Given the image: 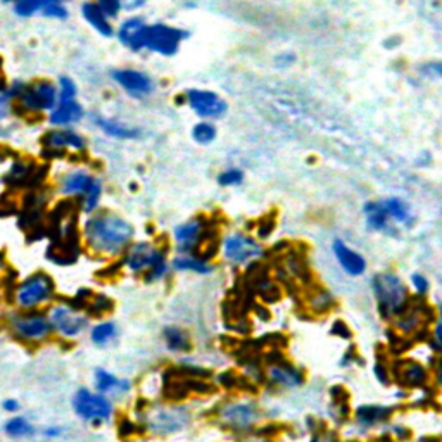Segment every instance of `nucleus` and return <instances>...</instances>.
Instances as JSON below:
<instances>
[{
    "mask_svg": "<svg viewBox=\"0 0 442 442\" xmlns=\"http://www.w3.org/2000/svg\"><path fill=\"white\" fill-rule=\"evenodd\" d=\"M135 230L125 218L111 211L94 212L83 223L85 247L97 256L116 258L132 245Z\"/></svg>",
    "mask_w": 442,
    "mask_h": 442,
    "instance_id": "f257e3e1",
    "label": "nucleus"
},
{
    "mask_svg": "<svg viewBox=\"0 0 442 442\" xmlns=\"http://www.w3.org/2000/svg\"><path fill=\"white\" fill-rule=\"evenodd\" d=\"M123 265L132 273H147V280H159L168 273V261L161 249L154 247L149 242H138L130 245L125 252Z\"/></svg>",
    "mask_w": 442,
    "mask_h": 442,
    "instance_id": "f03ea898",
    "label": "nucleus"
},
{
    "mask_svg": "<svg viewBox=\"0 0 442 442\" xmlns=\"http://www.w3.org/2000/svg\"><path fill=\"white\" fill-rule=\"evenodd\" d=\"M375 297L378 309L384 318H392L401 315L408 306V291L401 278L394 273L377 275L373 280Z\"/></svg>",
    "mask_w": 442,
    "mask_h": 442,
    "instance_id": "7ed1b4c3",
    "label": "nucleus"
},
{
    "mask_svg": "<svg viewBox=\"0 0 442 442\" xmlns=\"http://www.w3.org/2000/svg\"><path fill=\"white\" fill-rule=\"evenodd\" d=\"M56 297V282L51 275L38 271L29 275L16 287V304L23 311H33L49 304Z\"/></svg>",
    "mask_w": 442,
    "mask_h": 442,
    "instance_id": "20e7f679",
    "label": "nucleus"
},
{
    "mask_svg": "<svg viewBox=\"0 0 442 442\" xmlns=\"http://www.w3.org/2000/svg\"><path fill=\"white\" fill-rule=\"evenodd\" d=\"M58 85L49 79H38V82L25 85L21 94L16 99V109L40 114V112H51L58 106Z\"/></svg>",
    "mask_w": 442,
    "mask_h": 442,
    "instance_id": "39448f33",
    "label": "nucleus"
},
{
    "mask_svg": "<svg viewBox=\"0 0 442 442\" xmlns=\"http://www.w3.org/2000/svg\"><path fill=\"white\" fill-rule=\"evenodd\" d=\"M187 36L188 33L184 32V29L158 23V25L145 26L142 43H144V49H147V51L169 58V56H175L178 52L180 43Z\"/></svg>",
    "mask_w": 442,
    "mask_h": 442,
    "instance_id": "423d86ee",
    "label": "nucleus"
},
{
    "mask_svg": "<svg viewBox=\"0 0 442 442\" xmlns=\"http://www.w3.org/2000/svg\"><path fill=\"white\" fill-rule=\"evenodd\" d=\"M73 408L79 418L94 425H101L111 420L112 410H114L108 395L101 394V392H90L88 389H79L76 392L73 397Z\"/></svg>",
    "mask_w": 442,
    "mask_h": 442,
    "instance_id": "0eeeda50",
    "label": "nucleus"
},
{
    "mask_svg": "<svg viewBox=\"0 0 442 442\" xmlns=\"http://www.w3.org/2000/svg\"><path fill=\"white\" fill-rule=\"evenodd\" d=\"M11 328L19 339L25 342H43L52 334V325L47 315L40 313L36 309L33 311H23V313L11 315Z\"/></svg>",
    "mask_w": 442,
    "mask_h": 442,
    "instance_id": "6e6552de",
    "label": "nucleus"
},
{
    "mask_svg": "<svg viewBox=\"0 0 442 442\" xmlns=\"http://www.w3.org/2000/svg\"><path fill=\"white\" fill-rule=\"evenodd\" d=\"M49 320H51L52 330L66 339H75L82 335L88 328V323H90L88 315L66 304L54 306L51 309Z\"/></svg>",
    "mask_w": 442,
    "mask_h": 442,
    "instance_id": "1a4fd4ad",
    "label": "nucleus"
},
{
    "mask_svg": "<svg viewBox=\"0 0 442 442\" xmlns=\"http://www.w3.org/2000/svg\"><path fill=\"white\" fill-rule=\"evenodd\" d=\"M111 76L126 94L135 99L147 97L154 90L152 79L145 73L137 71V69H116L111 73Z\"/></svg>",
    "mask_w": 442,
    "mask_h": 442,
    "instance_id": "9d476101",
    "label": "nucleus"
},
{
    "mask_svg": "<svg viewBox=\"0 0 442 442\" xmlns=\"http://www.w3.org/2000/svg\"><path fill=\"white\" fill-rule=\"evenodd\" d=\"M42 145L47 152H66V151H85L86 140L71 128L49 130L42 137Z\"/></svg>",
    "mask_w": 442,
    "mask_h": 442,
    "instance_id": "9b49d317",
    "label": "nucleus"
},
{
    "mask_svg": "<svg viewBox=\"0 0 442 442\" xmlns=\"http://www.w3.org/2000/svg\"><path fill=\"white\" fill-rule=\"evenodd\" d=\"M187 102L199 116L204 118H221L227 112L228 106L218 94L209 90H188Z\"/></svg>",
    "mask_w": 442,
    "mask_h": 442,
    "instance_id": "f8f14e48",
    "label": "nucleus"
},
{
    "mask_svg": "<svg viewBox=\"0 0 442 442\" xmlns=\"http://www.w3.org/2000/svg\"><path fill=\"white\" fill-rule=\"evenodd\" d=\"M208 235L206 232V223L202 219H191L187 223L176 227L175 230V242L178 251L184 254H191L194 249H197L202 244L204 237Z\"/></svg>",
    "mask_w": 442,
    "mask_h": 442,
    "instance_id": "ddd939ff",
    "label": "nucleus"
},
{
    "mask_svg": "<svg viewBox=\"0 0 442 442\" xmlns=\"http://www.w3.org/2000/svg\"><path fill=\"white\" fill-rule=\"evenodd\" d=\"M223 249L225 256L234 262H245L261 256L259 244H256V241H252L251 237H245V235L241 234L230 235L225 241Z\"/></svg>",
    "mask_w": 442,
    "mask_h": 442,
    "instance_id": "4468645a",
    "label": "nucleus"
},
{
    "mask_svg": "<svg viewBox=\"0 0 442 442\" xmlns=\"http://www.w3.org/2000/svg\"><path fill=\"white\" fill-rule=\"evenodd\" d=\"M95 176L92 175L90 171L86 169H73V171H68L59 182V192L64 197H82L88 188L94 184Z\"/></svg>",
    "mask_w": 442,
    "mask_h": 442,
    "instance_id": "2eb2a0df",
    "label": "nucleus"
},
{
    "mask_svg": "<svg viewBox=\"0 0 442 442\" xmlns=\"http://www.w3.org/2000/svg\"><path fill=\"white\" fill-rule=\"evenodd\" d=\"M147 23L142 18H128L126 21L121 23V26L118 28V40L128 47L130 51L140 52L144 51V32Z\"/></svg>",
    "mask_w": 442,
    "mask_h": 442,
    "instance_id": "dca6fc26",
    "label": "nucleus"
},
{
    "mask_svg": "<svg viewBox=\"0 0 442 442\" xmlns=\"http://www.w3.org/2000/svg\"><path fill=\"white\" fill-rule=\"evenodd\" d=\"M83 116H85V112H83V108L79 102H58V106L49 112V123L52 126H56V128H66V126L76 125V123L82 121Z\"/></svg>",
    "mask_w": 442,
    "mask_h": 442,
    "instance_id": "f3484780",
    "label": "nucleus"
},
{
    "mask_svg": "<svg viewBox=\"0 0 442 442\" xmlns=\"http://www.w3.org/2000/svg\"><path fill=\"white\" fill-rule=\"evenodd\" d=\"M334 254L337 258L339 265L344 268V271L351 277H360L367 270V261L363 256L358 254L356 251L349 249L342 241L334 242Z\"/></svg>",
    "mask_w": 442,
    "mask_h": 442,
    "instance_id": "a211bd4d",
    "label": "nucleus"
},
{
    "mask_svg": "<svg viewBox=\"0 0 442 442\" xmlns=\"http://www.w3.org/2000/svg\"><path fill=\"white\" fill-rule=\"evenodd\" d=\"M82 16L86 19V23L99 33V35L106 36V38H111L114 35V28H112L111 21H109L108 16L104 14L101 8L95 4L94 0H86L82 4Z\"/></svg>",
    "mask_w": 442,
    "mask_h": 442,
    "instance_id": "6ab92c4d",
    "label": "nucleus"
},
{
    "mask_svg": "<svg viewBox=\"0 0 442 442\" xmlns=\"http://www.w3.org/2000/svg\"><path fill=\"white\" fill-rule=\"evenodd\" d=\"M394 373L401 384L410 387H421L427 382V370L415 361H400L395 365Z\"/></svg>",
    "mask_w": 442,
    "mask_h": 442,
    "instance_id": "aec40b11",
    "label": "nucleus"
},
{
    "mask_svg": "<svg viewBox=\"0 0 442 442\" xmlns=\"http://www.w3.org/2000/svg\"><path fill=\"white\" fill-rule=\"evenodd\" d=\"M95 125L104 132L108 137L111 138H118V140H132V138H137L140 135V130L134 128V126L123 125V123L114 121V119L109 118H102V116L94 114L92 116Z\"/></svg>",
    "mask_w": 442,
    "mask_h": 442,
    "instance_id": "412c9836",
    "label": "nucleus"
},
{
    "mask_svg": "<svg viewBox=\"0 0 442 442\" xmlns=\"http://www.w3.org/2000/svg\"><path fill=\"white\" fill-rule=\"evenodd\" d=\"M95 387H97V392L104 395H119L128 392L130 382L121 380L111 371L99 368L95 370Z\"/></svg>",
    "mask_w": 442,
    "mask_h": 442,
    "instance_id": "4be33fe9",
    "label": "nucleus"
},
{
    "mask_svg": "<svg viewBox=\"0 0 442 442\" xmlns=\"http://www.w3.org/2000/svg\"><path fill=\"white\" fill-rule=\"evenodd\" d=\"M223 418L232 427L245 428L254 423L258 413H256V410L251 404H232V406L225 408Z\"/></svg>",
    "mask_w": 442,
    "mask_h": 442,
    "instance_id": "5701e85b",
    "label": "nucleus"
},
{
    "mask_svg": "<svg viewBox=\"0 0 442 442\" xmlns=\"http://www.w3.org/2000/svg\"><path fill=\"white\" fill-rule=\"evenodd\" d=\"M173 267H175L176 270L195 271V273H201V275L211 273L212 271V267L209 265L208 261H206V259L197 258V256H192V254H184V256H178V258H175V261H173Z\"/></svg>",
    "mask_w": 442,
    "mask_h": 442,
    "instance_id": "b1692460",
    "label": "nucleus"
},
{
    "mask_svg": "<svg viewBox=\"0 0 442 442\" xmlns=\"http://www.w3.org/2000/svg\"><path fill=\"white\" fill-rule=\"evenodd\" d=\"M391 408L385 406H361L356 411V420L363 427H371V425H377L380 421L387 420L391 417Z\"/></svg>",
    "mask_w": 442,
    "mask_h": 442,
    "instance_id": "393cba45",
    "label": "nucleus"
},
{
    "mask_svg": "<svg viewBox=\"0 0 442 442\" xmlns=\"http://www.w3.org/2000/svg\"><path fill=\"white\" fill-rule=\"evenodd\" d=\"M102 192H104L102 182L99 180V178H95L94 184H92V187L88 188V191H86L82 197H79V206H82L79 209H82V211L88 216L94 214V212L99 209V204H101Z\"/></svg>",
    "mask_w": 442,
    "mask_h": 442,
    "instance_id": "a878e982",
    "label": "nucleus"
},
{
    "mask_svg": "<svg viewBox=\"0 0 442 442\" xmlns=\"http://www.w3.org/2000/svg\"><path fill=\"white\" fill-rule=\"evenodd\" d=\"M182 425H184V415H180V411H162V413L156 415L154 421H152V428L162 434L178 430Z\"/></svg>",
    "mask_w": 442,
    "mask_h": 442,
    "instance_id": "bb28decb",
    "label": "nucleus"
},
{
    "mask_svg": "<svg viewBox=\"0 0 442 442\" xmlns=\"http://www.w3.org/2000/svg\"><path fill=\"white\" fill-rule=\"evenodd\" d=\"M270 377L271 380L277 382L278 385H285V387H297L302 384V375L297 370L291 367H271L270 368Z\"/></svg>",
    "mask_w": 442,
    "mask_h": 442,
    "instance_id": "cd10ccee",
    "label": "nucleus"
},
{
    "mask_svg": "<svg viewBox=\"0 0 442 442\" xmlns=\"http://www.w3.org/2000/svg\"><path fill=\"white\" fill-rule=\"evenodd\" d=\"M365 214H367L368 225L373 230H387L389 216L382 202H368V204H365Z\"/></svg>",
    "mask_w": 442,
    "mask_h": 442,
    "instance_id": "c85d7f7f",
    "label": "nucleus"
},
{
    "mask_svg": "<svg viewBox=\"0 0 442 442\" xmlns=\"http://www.w3.org/2000/svg\"><path fill=\"white\" fill-rule=\"evenodd\" d=\"M16 97H18V88L12 83L11 86H0V126L9 119V116L16 109Z\"/></svg>",
    "mask_w": 442,
    "mask_h": 442,
    "instance_id": "c756f323",
    "label": "nucleus"
},
{
    "mask_svg": "<svg viewBox=\"0 0 442 442\" xmlns=\"http://www.w3.org/2000/svg\"><path fill=\"white\" fill-rule=\"evenodd\" d=\"M380 202L385 211H387L389 219H395V221H400V223H408L411 219L410 206L401 201V199H385V201Z\"/></svg>",
    "mask_w": 442,
    "mask_h": 442,
    "instance_id": "7c9ffc66",
    "label": "nucleus"
},
{
    "mask_svg": "<svg viewBox=\"0 0 442 442\" xmlns=\"http://www.w3.org/2000/svg\"><path fill=\"white\" fill-rule=\"evenodd\" d=\"M164 341L169 351H175V352L187 351V349L191 347L188 335L185 334L182 328H176V327L164 328Z\"/></svg>",
    "mask_w": 442,
    "mask_h": 442,
    "instance_id": "2f4dec72",
    "label": "nucleus"
},
{
    "mask_svg": "<svg viewBox=\"0 0 442 442\" xmlns=\"http://www.w3.org/2000/svg\"><path fill=\"white\" fill-rule=\"evenodd\" d=\"M116 325L112 321H102V323L95 325L90 332V339L95 345H108L116 339Z\"/></svg>",
    "mask_w": 442,
    "mask_h": 442,
    "instance_id": "473e14b6",
    "label": "nucleus"
},
{
    "mask_svg": "<svg viewBox=\"0 0 442 442\" xmlns=\"http://www.w3.org/2000/svg\"><path fill=\"white\" fill-rule=\"evenodd\" d=\"M33 169H35L33 166L26 164V162L18 161L11 166V169H9V173L5 178H8L12 185L28 184V182L33 178Z\"/></svg>",
    "mask_w": 442,
    "mask_h": 442,
    "instance_id": "72a5a7b5",
    "label": "nucleus"
},
{
    "mask_svg": "<svg viewBox=\"0 0 442 442\" xmlns=\"http://www.w3.org/2000/svg\"><path fill=\"white\" fill-rule=\"evenodd\" d=\"M4 432L9 435V437H26V435H32L33 427L26 418L23 417H12L11 420L5 421Z\"/></svg>",
    "mask_w": 442,
    "mask_h": 442,
    "instance_id": "f704fd0d",
    "label": "nucleus"
},
{
    "mask_svg": "<svg viewBox=\"0 0 442 442\" xmlns=\"http://www.w3.org/2000/svg\"><path fill=\"white\" fill-rule=\"evenodd\" d=\"M51 0H16L14 12L21 18H29V16L42 12V9L49 4Z\"/></svg>",
    "mask_w": 442,
    "mask_h": 442,
    "instance_id": "c9c22d12",
    "label": "nucleus"
},
{
    "mask_svg": "<svg viewBox=\"0 0 442 442\" xmlns=\"http://www.w3.org/2000/svg\"><path fill=\"white\" fill-rule=\"evenodd\" d=\"M192 137L195 138V142L199 144H211L216 138V128L211 123H199L192 130Z\"/></svg>",
    "mask_w": 442,
    "mask_h": 442,
    "instance_id": "e433bc0d",
    "label": "nucleus"
},
{
    "mask_svg": "<svg viewBox=\"0 0 442 442\" xmlns=\"http://www.w3.org/2000/svg\"><path fill=\"white\" fill-rule=\"evenodd\" d=\"M58 92H59V102L76 101L78 88H76L75 82H73L69 76H61L58 83Z\"/></svg>",
    "mask_w": 442,
    "mask_h": 442,
    "instance_id": "4c0bfd02",
    "label": "nucleus"
},
{
    "mask_svg": "<svg viewBox=\"0 0 442 442\" xmlns=\"http://www.w3.org/2000/svg\"><path fill=\"white\" fill-rule=\"evenodd\" d=\"M42 14L51 19H68L69 12L62 2H59V0H51V2L42 9Z\"/></svg>",
    "mask_w": 442,
    "mask_h": 442,
    "instance_id": "58836bf2",
    "label": "nucleus"
},
{
    "mask_svg": "<svg viewBox=\"0 0 442 442\" xmlns=\"http://www.w3.org/2000/svg\"><path fill=\"white\" fill-rule=\"evenodd\" d=\"M94 2L104 11L108 18H116L123 9L121 0H94Z\"/></svg>",
    "mask_w": 442,
    "mask_h": 442,
    "instance_id": "ea45409f",
    "label": "nucleus"
},
{
    "mask_svg": "<svg viewBox=\"0 0 442 442\" xmlns=\"http://www.w3.org/2000/svg\"><path fill=\"white\" fill-rule=\"evenodd\" d=\"M242 178H244V175H242L241 169H228L218 176V182L223 187H232V185L242 184Z\"/></svg>",
    "mask_w": 442,
    "mask_h": 442,
    "instance_id": "a19ab883",
    "label": "nucleus"
},
{
    "mask_svg": "<svg viewBox=\"0 0 442 442\" xmlns=\"http://www.w3.org/2000/svg\"><path fill=\"white\" fill-rule=\"evenodd\" d=\"M411 282H413L415 288H417V292H420V294H425V292L428 291V282L423 275H418V273L413 275V277H411Z\"/></svg>",
    "mask_w": 442,
    "mask_h": 442,
    "instance_id": "79ce46f5",
    "label": "nucleus"
},
{
    "mask_svg": "<svg viewBox=\"0 0 442 442\" xmlns=\"http://www.w3.org/2000/svg\"><path fill=\"white\" fill-rule=\"evenodd\" d=\"M423 75L442 76V64L441 62H430V64L423 66Z\"/></svg>",
    "mask_w": 442,
    "mask_h": 442,
    "instance_id": "37998d69",
    "label": "nucleus"
},
{
    "mask_svg": "<svg viewBox=\"0 0 442 442\" xmlns=\"http://www.w3.org/2000/svg\"><path fill=\"white\" fill-rule=\"evenodd\" d=\"M145 2H147V0H121L123 9H126V11H137Z\"/></svg>",
    "mask_w": 442,
    "mask_h": 442,
    "instance_id": "c03bdc74",
    "label": "nucleus"
},
{
    "mask_svg": "<svg viewBox=\"0 0 442 442\" xmlns=\"http://www.w3.org/2000/svg\"><path fill=\"white\" fill-rule=\"evenodd\" d=\"M2 408H4L5 411H9V413H16V411L19 410V403L16 400H5Z\"/></svg>",
    "mask_w": 442,
    "mask_h": 442,
    "instance_id": "a18cd8bd",
    "label": "nucleus"
},
{
    "mask_svg": "<svg viewBox=\"0 0 442 442\" xmlns=\"http://www.w3.org/2000/svg\"><path fill=\"white\" fill-rule=\"evenodd\" d=\"M59 434H61V428L51 427L49 430H45V435H47V437H58Z\"/></svg>",
    "mask_w": 442,
    "mask_h": 442,
    "instance_id": "49530a36",
    "label": "nucleus"
},
{
    "mask_svg": "<svg viewBox=\"0 0 442 442\" xmlns=\"http://www.w3.org/2000/svg\"><path fill=\"white\" fill-rule=\"evenodd\" d=\"M435 337H437L439 345H441V347H442V323L435 327Z\"/></svg>",
    "mask_w": 442,
    "mask_h": 442,
    "instance_id": "de8ad7c7",
    "label": "nucleus"
},
{
    "mask_svg": "<svg viewBox=\"0 0 442 442\" xmlns=\"http://www.w3.org/2000/svg\"><path fill=\"white\" fill-rule=\"evenodd\" d=\"M437 382L442 385V358L441 361H439V367H437Z\"/></svg>",
    "mask_w": 442,
    "mask_h": 442,
    "instance_id": "09e8293b",
    "label": "nucleus"
},
{
    "mask_svg": "<svg viewBox=\"0 0 442 442\" xmlns=\"http://www.w3.org/2000/svg\"><path fill=\"white\" fill-rule=\"evenodd\" d=\"M313 442H335L334 439H330V437H325V439H321V441H318V439H313Z\"/></svg>",
    "mask_w": 442,
    "mask_h": 442,
    "instance_id": "8fccbe9b",
    "label": "nucleus"
},
{
    "mask_svg": "<svg viewBox=\"0 0 442 442\" xmlns=\"http://www.w3.org/2000/svg\"><path fill=\"white\" fill-rule=\"evenodd\" d=\"M4 159H5V154H4V151L0 149V162H4Z\"/></svg>",
    "mask_w": 442,
    "mask_h": 442,
    "instance_id": "3c124183",
    "label": "nucleus"
},
{
    "mask_svg": "<svg viewBox=\"0 0 442 442\" xmlns=\"http://www.w3.org/2000/svg\"><path fill=\"white\" fill-rule=\"evenodd\" d=\"M4 2H5V4H11V2H12V4H14L16 0H4Z\"/></svg>",
    "mask_w": 442,
    "mask_h": 442,
    "instance_id": "603ef678",
    "label": "nucleus"
},
{
    "mask_svg": "<svg viewBox=\"0 0 442 442\" xmlns=\"http://www.w3.org/2000/svg\"><path fill=\"white\" fill-rule=\"evenodd\" d=\"M441 320H442V306H441Z\"/></svg>",
    "mask_w": 442,
    "mask_h": 442,
    "instance_id": "864d4df0",
    "label": "nucleus"
},
{
    "mask_svg": "<svg viewBox=\"0 0 442 442\" xmlns=\"http://www.w3.org/2000/svg\"><path fill=\"white\" fill-rule=\"evenodd\" d=\"M0 294H2V287H0Z\"/></svg>",
    "mask_w": 442,
    "mask_h": 442,
    "instance_id": "5fc2aeb1",
    "label": "nucleus"
},
{
    "mask_svg": "<svg viewBox=\"0 0 442 442\" xmlns=\"http://www.w3.org/2000/svg\"><path fill=\"white\" fill-rule=\"evenodd\" d=\"M59 2H64V0H59Z\"/></svg>",
    "mask_w": 442,
    "mask_h": 442,
    "instance_id": "6e6d98bb",
    "label": "nucleus"
}]
</instances>
